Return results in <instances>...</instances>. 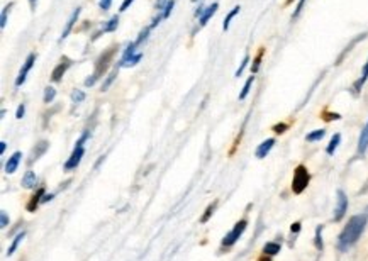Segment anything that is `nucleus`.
Wrapping results in <instances>:
<instances>
[{"instance_id":"obj_11","label":"nucleus","mask_w":368,"mask_h":261,"mask_svg":"<svg viewBox=\"0 0 368 261\" xmlns=\"http://www.w3.org/2000/svg\"><path fill=\"white\" fill-rule=\"evenodd\" d=\"M273 146H275V139H273V137H270V139H265L262 144L258 146V148H256V151H255L256 158H258V160L267 158V155L271 151V149H273Z\"/></svg>"},{"instance_id":"obj_40","label":"nucleus","mask_w":368,"mask_h":261,"mask_svg":"<svg viewBox=\"0 0 368 261\" xmlns=\"http://www.w3.org/2000/svg\"><path fill=\"white\" fill-rule=\"evenodd\" d=\"M24 114H26V103H19L17 110H15V117L22 119V117H24Z\"/></svg>"},{"instance_id":"obj_41","label":"nucleus","mask_w":368,"mask_h":261,"mask_svg":"<svg viewBox=\"0 0 368 261\" xmlns=\"http://www.w3.org/2000/svg\"><path fill=\"white\" fill-rule=\"evenodd\" d=\"M323 119H324V121H339L341 116H339V114H328V112H323Z\"/></svg>"},{"instance_id":"obj_21","label":"nucleus","mask_w":368,"mask_h":261,"mask_svg":"<svg viewBox=\"0 0 368 261\" xmlns=\"http://www.w3.org/2000/svg\"><path fill=\"white\" fill-rule=\"evenodd\" d=\"M24 237H26V232H24V231H21V232L17 234V236L14 237L12 243H10V246H9V249H7V256H12V255H14L15 249L19 248V244H21L22 241H24Z\"/></svg>"},{"instance_id":"obj_6","label":"nucleus","mask_w":368,"mask_h":261,"mask_svg":"<svg viewBox=\"0 0 368 261\" xmlns=\"http://www.w3.org/2000/svg\"><path fill=\"white\" fill-rule=\"evenodd\" d=\"M336 197H338V198H336L335 216H333V219H335V222H339L341 219L344 217L346 210H348V197H346V194H344L343 190H338Z\"/></svg>"},{"instance_id":"obj_45","label":"nucleus","mask_w":368,"mask_h":261,"mask_svg":"<svg viewBox=\"0 0 368 261\" xmlns=\"http://www.w3.org/2000/svg\"><path fill=\"white\" fill-rule=\"evenodd\" d=\"M290 231H292V234H297L299 231H301V222H294L292 228H290Z\"/></svg>"},{"instance_id":"obj_5","label":"nucleus","mask_w":368,"mask_h":261,"mask_svg":"<svg viewBox=\"0 0 368 261\" xmlns=\"http://www.w3.org/2000/svg\"><path fill=\"white\" fill-rule=\"evenodd\" d=\"M83 155H85V144L75 143V148H73V151H71L70 158H68L67 163H65V171L76 170V166L80 164V161H82Z\"/></svg>"},{"instance_id":"obj_7","label":"nucleus","mask_w":368,"mask_h":261,"mask_svg":"<svg viewBox=\"0 0 368 261\" xmlns=\"http://www.w3.org/2000/svg\"><path fill=\"white\" fill-rule=\"evenodd\" d=\"M34 61H36V55H34V53H31V55H28V58H26L24 65H22V68H21V71H19L17 78H15V87H21L22 83L28 80L29 71L33 70V66H34Z\"/></svg>"},{"instance_id":"obj_51","label":"nucleus","mask_w":368,"mask_h":261,"mask_svg":"<svg viewBox=\"0 0 368 261\" xmlns=\"http://www.w3.org/2000/svg\"><path fill=\"white\" fill-rule=\"evenodd\" d=\"M192 2H197V0H192Z\"/></svg>"},{"instance_id":"obj_23","label":"nucleus","mask_w":368,"mask_h":261,"mask_svg":"<svg viewBox=\"0 0 368 261\" xmlns=\"http://www.w3.org/2000/svg\"><path fill=\"white\" fill-rule=\"evenodd\" d=\"M117 73H119V65H116V68H114V70L110 71L109 75H107V78L103 80V83H102V92H107V90H109V87L112 85L114 80H116Z\"/></svg>"},{"instance_id":"obj_30","label":"nucleus","mask_w":368,"mask_h":261,"mask_svg":"<svg viewBox=\"0 0 368 261\" xmlns=\"http://www.w3.org/2000/svg\"><path fill=\"white\" fill-rule=\"evenodd\" d=\"M12 5H14V2H10L9 5H5L2 9V15H0V28H2V29L7 26V15H9L10 9H12Z\"/></svg>"},{"instance_id":"obj_44","label":"nucleus","mask_w":368,"mask_h":261,"mask_svg":"<svg viewBox=\"0 0 368 261\" xmlns=\"http://www.w3.org/2000/svg\"><path fill=\"white\" fill-rule=\"evenodd\" d=\"M167 3H168V0H156V10H158V12H162Z\"/></svg>"},{"instance_id":"obj_29","label":"nucleus","mask_w":368,"mask_h":261,"mask_svg":"<svg viewBox=\"0 0 368 261\" xmlns=\"http://www.w3.org/2000/svg\"><path fill=\"white\" fill-rule=\"evenodd\" d=\"M216 207H217V200H214L212 203H210L209 207H207V209H205V214L201 217V222H202V224H205V222L209 221L210 216H212V214H214V210H216Z\"/></svg>"},{"instance_id":"obj_17","label":"nucleus","mask_w":368,"mask_h":261,"mask_svg":"<svg viewBox=\"0 0 368 261\" xmlns=\"http://www.w3.org/2000/svg\"><path fill=\"white\" fill-rule=\"evenodd\" d=\"M48 148H49V143H48V141H39V143L36 144V148L33 149V156H31V163H33V161H36V160H39L41 156H43L44 153L48 151Z\"/></svg>"},{"instance_id":"obj_52","label":"nucleus","mask_w":368,"mask_h":261,"mask_svg":"<svg viewBox=\"0 0 368 261\" xmlns=\"http://www.w3.org/2000/svg\"><path fill=\"white\" fill-rule=\"evenodd\" d=\"M367 212H368V207H367Z\"/></svg>"},{"instance_id":"obj_46","label":"nucleus","mask_w":368,"mask_h":261,"mask_svg":"<svg viewBox=\"0 0 368 261\" xmlns=\"http://www.w3.org/2000/svg\"><path fill=\"white\" fill-rule=\"evenodd\" d=\"M53 197H55V194H44V197H43V203L49 202V200H53Z\"/></svg>"},{"instance_id":"obj_12","label":"nucleus","mask_w":368,"mask_h":261,"mask_svg":"<svg viewBox=\"0 0 368 261\" xmlns=\"http://www.w3.org/2000/svg\"><path fill=\"white\" fill-rule=\"evenodd\" d=\"M21 160H22V153L21 151H15L14 155L10 156L9 160H7V163H5V173H9V175L15 173V171H17V168H19V164H21Z\"/></svg>"},{"instance_id":"obj_8","label":"nucleus","mask_w":368,"mask_h":261,"mask_svg":"<svg viewBox=\"0 0 368 261\" xmlns=\"http://www.w3.org/2000/svg\"><path fill=\"white\" fill-rule=\"evenodd\" d=\"M71 63H73V61H71L70 58H67V56H65V58H61L60 63L55 66V70L51 71V80H53V82H56V83L61 82V78H63L65 73L68 71V68L71 66Z\"/></svg>"},{"instance_id":"obj_24","label":"nucleus","mask_w":368,"mask_h":261,"mask_svg":"<svg viewBox=\"0 0 368 261\" xmlns=\"http://www.w3.org/2000/svg\"><path fill=\"white\" fill-rule=\"evenodd\" d=\"M280 249H282V246H280L278 243H267L265 246H263V255L275 256L280 253Z\"/></svg>"},{"instance_id":"obj_28","label":"nucleus","mask_w":368,"mask_h":261,"mask_svg":"<svg viewBox=\"0 0 368 261\" xmlns=\"http://www.w3.org/2000/svg\"><path fill=\"white\" fill-rule=\"evenodd\" d=\"M255 83V75H251L250 78L246 80V83H244V87H243V90H241V94H239V100H244V98L248 97V94H250V90H251V85Z\"/></svg>"},{"instance_id":"obj_49","label":"nucleus","mask_w":368,"mask_h":261,"mask_svg":"<svg viewBox=\"0 0 368 261\" xmlns=\"http://www.w3.org/2000/svg\"><path fill=\"white\" fill-rule=\"evenodd\" d=\"M258 261H271V258L268 255H263V256H260Z\"/></svg>"},{"instance_id":"obj_32","label":"nucleus","mask_w":368,"mask_h":261,"mask_svg":"<svg viewBox=\"0 0 368 261\" xmlns=\"http://www.w3.org/2000/svg\"><path fill=\"white\" fill-rule=\"evenodd\" d=\"M263 53H265V49H260V53H258V56L255 58V61H253V65H251V71H253V75L255 73H258V70H260V63H262V58H263Z\"/></svg>"},{"instance_id":"obj_36","label":"nucleus","mask_w":368,"mask_h":261,"mask_svg":"<svg viewBox=\"0 0 368 261\" xmlns=\"http://www.w3.org/2000/svg\"><path fill=\"white\" fill-rule=\"evenodd\" d=\"M149 31H151V28H149V26H148V28H144L143 31H141V33H139V37H137V39H136V44H137V46H139V44H143V41H146V39H148Z\"/></svg>"},{"instance_id":"obj_42","label":"nucleus","mask_w":368,"mask_h":261,"mask_svg":"<svg viewBox=\"0 0 368 261\" xmlns=\"http://www.w3.org/2000/svg\"><path fill=\"white\" fill-rule=\"evenodd\" d=\"M110 5H112V0H100V2H99V7H100L102 10H109Z\"/></svg>"},{"instance_id":"obj_48","label":"nucleus","mask_w":368,"mask_h":261,"mask_svg":"<svg viewBox=\"0 0 368 261\" xmlns=\"http://www.w3.org/2000/svg\"><path fill=\"white\" fill-rule=\"evenodd\" d=\"M36 3H37V0H29L31 10H36Z\"/></svg>"},{"instance_id":"obj_25","label":"nucleus","mask_w":368,"mask_h":261,"mask_svg":"<svg viewBox=\"0 0 368 261\" xmlns=\"http://www.w3.org/2000/svg\"><path fill=\"white\" fill-rule=\"evenodd\" d=\"M323 229L324 226H317L316 228V237H314V244H316L317 251H323L324 249V243H323Z\"/></svg>"},{"instance_id":"obj_31","label":"nucleus","mask_w":368,"mask_h":261,"mask_svg":"<svg viewBox=\"0 0 368 261\" xmlns=\"http://www.w3.org/2000/svg\"><path fill=\"white\" fill-rule=\"evenodd\" d=\"M55 97H56V90L53 87H46L44 88V97H43V100H44V103H51L53 100H55Z\"/></svg>"},{"instance_id":"obj_18","label":"nucleus","mask_w":368,"mask_h":261,"mask_svg":"<svg viewBox=\"0 0 368 261\" xmlns=\"http://www.w3.org/2000/svg\"><path fill=\"white\" fill-rule=\"evenodd\" d=\"M368 149V122L365 124V128L362 129V134H360L358 139V153L360 155H365Z\"/></svg>"},{"instance_id":"obj_2","label":"nucleus","mask_w":368,"mask_h":261,"mask_svg":"<svg viewBox=\"0 0 368 261\" xmlns=\"http://www.w3.org/2000/svg\"><path fill=\"white\" fill-rule=\"evenodd\" d=\"M114 53H116V46H110L105 53H102V55L99 56L97 61H95L94 73L90 75V78L85 80V87H94L95 83H97V80L100 78L103 73L107 71V68H109L110 61H112V58H114Z\"/></svg>"},{"instance_id":"obj_43","label":"nucleus","mask_w":368,"mask_h":261,"mask_svg":"<svg viewBox=\"0 0 368 261\" xmlns=\"http://www.w3.org/2000/svg\"><path fill=\"white\" fill-rule=\"evenodd\" d=\"M133 2H134V0H124V2L121 3V12H126V10L133 5Z\"/></svg>"},{"instance_id":"obj_50","label":"nucleus","mask_w":368,"mask_h":261,"mask_svg":"<svg viewBox=\"0 0 368 261\" xmlns=\"http://www.w3.org/2000/svg\"><path fill=\"white\" fill-rule=\"evenodd\" d=\"M294 2V0H287V3H292Z\"/></svg>"},{"instance_id":"obj_27","label":"nucleus","mask_w":368,"mask_h":261,"mask_svg":"<svg viewBox=\"0 0 368 261\" xmlns=\"http://www.w3.org/2000/svg\"><path fill=\"white\" fill-rule=\"evenodd\" d=\"M239 10H241V7H239V5H236L234 9L231 10V12H229L228 15H226L224 22H222V29H224V31H228V29H229V26H231V21L236 17L237 14H239Z\"/></svg>"},{"instance_id":"obj_1","label":"nucleus","mask_w":368,"mask_h":261,"mask_svg":"<svg viewBox=\"0 0 368 261\" xmlns=\"http://www.w3.org/2000/svg\"><path fill=\"white\" fill-rule=\"evenodd\" d=\"M367 228V216L365 214H360V216H353L348 221V224L344 226V229L341 231L338 236V243H336V248L341 253H346L350 248H353L358 239L362 237L363 231Z\"/></svg>"},{"instance_id":"obj_33","label":"nucleus","mask_w":368,"mask_h":261,"mask_svg":"<svg viewBox=\"0 0 368 261\" xmlns=\"http://www.w3.org/2000/svg\"><path fill=\"white\" fill-rule=\"evenodd\" d=\"M71 100H73V103H82L83 100H85V92L82 90H75L71 92Z\"/></svg>"},{"instance_id":"obj_37","label":"nucleus","mask_w":368,"mask_h":261,"mask_svg":"<svg viewBox=\"0 0 368 261\" xmlns=\"http://www.w3.org/2000/svg\"><path fill=\"white\" fill-rule=\"evenodd\" d=\"M9 226V216H7L5 210H0V228L5 229Z\"/></svg>"},{"instance_id":"obj_34","label":"nucleus","mask_w":368,"mask_h":261,"mask_svg":"<svg viewBox=\"0 0 368 261\" xmlns=\"http://www.w3.org/2000/svg\"><path fill=\"white\" fill-rule=\"evenodd\" d=\"M248 63H250V55H246V56H244V58H243V61H241V65H239V68H237L236 73H234V76H237V78H239V76L243 75L244 68L248 66Z\"/></svg>"},{"instance_id":"obj_35","label":"nucleus","mask_w":368,"mask_h":261,"mask_svg":"<svg viewBox=\"0 0 368 261\" xmlns=\"http://www.w3.org/2000/svg\"><path fill=\"white\" fill-rule=\"evenodd\" d=\"M173 7H175V0H168V3L165 5V9L162 10L163 19H168V17H170V14H171V10H173Z\"/></svg>"},{"instance_id":"obj_26","label":"nucleus","mask_w":368,"mask_h":261,"mask_svg":"<svg viewBox=\"0 0 368 261\" xmlns=\"http://www.w3.org/2000/svg\"><path fill=\"white\" fill-rule=\"evenodd\" d=\"M324 136H326L324 129H316V130H312V132H309L307 136H305V141H309V143H316V141L323 139Z\"/></svg>"},{"instance_id":"obj_14","label":"nucleus","mask_w":368,"mask_h":261,"mask_svg":"<svg viewBox=\"0 0 368 261\" xmlns=\"http://www.w3.org/2000/svg\"><path fill=\"white\" fill-rule=\"evenodd\" d=\"M44 189H37L36 194L31 197V200L28 202V210L29 212H36V209L39 207V203H43V197H44Z\"/></svg>"},{"instance_id":"obj_3","label":"nucleus","mask_w":368,"mask_h":261,"mask_svg":"<svg viewBox=\"0 0 368 261\" xmlns=\"http://www.w3.org/2000/svg\"><path fill=\"white\" fill-rule=\"evenodd\" d=\"M310 182V173L309 170L304 166V164H299L294 170V178H292V192L295 195L302 194L305 189L309 187Z\"/></svg>"},{"instance_id":"obj_39","label":"nucleus","mask_w":368,"mask_h":261,"mask_svg":"<svg viewBox=\"0 0 368 261\" xmlns=\"http://www.w3.org/2000/svg\"><path fill=\"white\" fill-rule=\"evenodd\" d=\"M287 129H289V124H283V122H280V124H275V126H273V130H275L277 134H283Z\"/></svg>"},{"instance_id":"obj_9","label":"nucleus","mask_w":368,"mask_h":261,"mask_svg":"<svg viewBox=\"0 0 368 261\" xmlns=\"http://www.w3.org/2000/svg\"><path fill=\"white\" fill-rule=\"evenodd\" d=\"M143 60V53H133V55H122L121 61H119V68H131L136 66L139 61Z\"/></svg>"},{"instance_id":"obj_10","label":"nucleus","mask_w":368,"mask_h":261,"mask_svg":"<svg viewBox=\"0 0 368 261\" xmlns=\"http://www.w3.org/2000/svg\"><path fill=\"white\" fill-rule=\"evenodd\" d=\"M80 12H82V9H80V7H76V9L73 10V14L70 15V19H68V22H67V26H65L63 33H61V37H60V41L67 39V37L70 36V33H71V31H73V26H75V22L78 21V17H80Z\"/></svg>"},{"instance_id":"obj_20","label":"nucleus","mask_w":368,"mask_h":261,"mask_svg":"<svg viewBox=\"0 0 368 261\" xmlns=\"http://www.w3.org/2000/svg\"><path fill=\"white\" fill-rule=\"evenodd\" d=\"M368 36V34L367 33H363V34H358V37H355V39L353 41H351V43L350 44H348L346 46V48H344V51L343 53H341V56H339V58H338V61H336V65H339L341 63V61H343V58H344V56H346L348 55V53H350L351 51V49H353V46L355 44H358L360 43V41H362V39H365V37Z\"/></svg>"},{"instance_id":"obj_22","label":"nucleus","mask_w":368,"mask_h":261,"mask_svg":"<svg viewBox=\"0 0 368 261\" xmlns=\"http://www.w3.org/2000/svg\"><path fill=\"white\" fill-rule=\"evenodd\" d=\"M339 143H341V134H339V132H336L335 136L331 137V141H329L328 148H326V153H328L329 156H333V155L336 153V149H338Z\"/></svg>"},{"instance_id":"obj_19","label":"nucleus","mask_w":368,"mask_h":261,"mask_svg":"<svg viewBox=\"0 0 368 261\" xmlns=\"http://www.w3.org/2000/svg\"><path fill=\"white\" fill-rule=\"evenodd\" d=\"M368 80V60H367V63H365V66H363V70H362V76H360L358 80L355 82V85H353V92H355V95H358L360 92H362V88H363V85H365V82Z\"/></svg>"},{"instance_id":"obj_13","label":"nucleus","mask_w":368,"mask_h":261,"mask_svg":"<svg viewBox=\"0 0 368 261\" xmlns=\"http://www.w3.org/2000/svg\"><path fill=\"white\" fill-rule=\"evenodd\" d=\"M217 9H219V3L217 2H214V3H210L209 7H205L204 12H202V15L199 17V28H204L207 22H209V19L217 12Z\"/></svg>"},{"instance_id":"obj_16","label":"nucleus","mask_w":368,"mask_h":261,"mask_svg":"<svg viewBox=\"0 0 368 261\" xmlns=\"http://www.w3.org/2000/svg\"><path fill=\"white\" fill-rule=\"evenodd\" d=\"M22 187L24 189H28V190H31V189H36V185H37V176H36V173H34L33 170H28L26 171V175L22 176Z\"/></svg>"},{"instance_id":"obj_15","label":"nucleus","mask_w":368,"mask_h":261,"mask_svg":"<svg viewBox=\"0 0 368 261\" xmlns=\"http://www.w3.org/2000/svg\"><path fill=\"white\" fill-rule=\"evenodd\" d=\"M119 28V15H114V17H110L109 21L107 22H103V26H102V31L100 33H97L94 36V39H97L99 36H100L102 33H114Z\"/></svg>"},{"instance_id":"obj_38","label":"nucleus","mask_w":368,"mask_h":261,"mask_svg":"<svg viewBox=\"0 0 368 261\" xmlns=\"http://www.w3.org/2000/svg\"><path fill=\"white\" fill-rule=\"evenodd\" d=\"M304 3H305V0H299L297 7H295V10H294V14H292V21H295V19H297L299 15H301L302 9H304Z\"/></svg>"},{"instance_id":"obj_47","label":"nucleus","mask_w":368,"mask_h":261,"mask_svg":"<svg viewBox=\"0 0 368 261\" xmlns=\"http://www.w3.org/2000/svg\"><path fill=\"white\" fill-rule=\"evenodd\" d=\"M5 149H7V143H5V141H0V155H3V153H5Z\"/></svg>"},{"instance_id":"obj_4","label":"nucleus","mask_w":368,"mask_h":261,"mask_svg":"<svg viewBox=\"0 0 368 261\" xmlns=\"http://www.w3.org/2000/svg\"><path fill=\"white\" fill-rule=\"evenodd\" d=\"M248 228V221L246 219H241V221H237L234 224V228L231 229L228 234H226L224 237H222V248H231L234 246V244L237 243V239H239L241 236H243V232L246 231Z\"/></svg>"}]
</instances>
